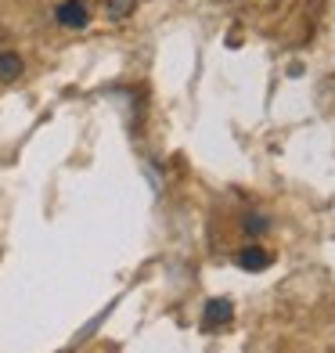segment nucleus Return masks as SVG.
<instances>
[{"instance_id": "2", "label": "nucleus", "mask_w": 335, "mask_h": 353, "mask_svg": "<svg viewBox=\"0 0 335 353\" xmlns=\"http://www.w3.org/2000/svg\"><path fill=\"white\" fill-rule=\"evenodd\" d=\"M54 19H58V26H65V29H87L90 11H87L83 0H65V4H58Z\"/></svg>"}, {"instance_id": "4", "label": "nucleus", "mask_w": 335, "mask_h": 353, "mask_svg": "<svg viewBox=\"0 0 335 353\" xmlns=\"http://www.w3.org/2000/svg\"><path fill=\"white\" fill-rule=\"evenodd\" d=\"M26 72V61L14 54V51H0V83H11Z\"/></svg>"}, {"instance_id": "1", "label": "nucleus", "mask_w": 335, "mask_h": 353, "mask_svg": "<svg viewBox=\"0 0 335 353\" xmlns=\"http://www.w3.org/2000/svg\"><path fill=\"white\" fill-rule=\"evenodd\" d=\"M231 314H234V303L231 299H210L205 303V314H202V332H216V328H223L231 321Z\"/></svg>"}, {"instance_id": "3", "label": "nucleus", "mask_w": 335, "mask_h": 353, "mask_svg": "<svg viewBox=\"0 0 335 353\" xmlns=\"http://www.w3.org/2000/svg\"><path fill=\"white\" fill-rule=\"evenodd\" d=\"M238 263H242L245 270H267L270 267V252L260 249V245H245L242 252H238Z\"/></svg>"}, {"instance_id": "6", "label": "nucleus", "mask_w": 335, "mask_h": 353, "mask_svg": "<svg viewBox=\"0 0 335 353\" xmlns=\"http://www.w3.org/2000/svg\"><path fill=\"white\" fill-rule=\"evenodd\" d=\"M242 228H245V234H252V238H260V234H267V231H270V220H267L263 213H249V216H245V223H242Z\"/></svg>"}, {"instance_id": "5", "label": "nucleus", "mask_w": 335, "mask_h": 353, "mask_svg": "<svg viewBox=\"0 0 335 353\" xmlns=\"http://www.w3.org/2000/svg\"><path fill=\"white\" fill-rule=\"evenodd\" d=\"M137 8V0H108L105 4V14H108V22H123V19H130Z\"/></svg>"}]
</instances>
